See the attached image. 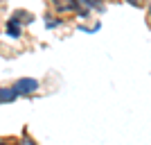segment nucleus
<instances>
[{"label": "nucleus", "mask_w": 151, "mask_h": 145, "mask_svg": "<svg viewBox=\"0 0 151 145\" xmlns=\"http://www.w3.org/2000/svg\"><path fill=\"white\" fill-rule=\"evenodd\" d=\"M36 88H38L36 79H32V77H23V79H18V82L14 84V93H16V95H32Z\"/></svg>", "instance_id": "1"}, {"label": "nucleus", "mask_w": 151, "mask_h": 145, "mask_svg": "<svg viewBox=\"0 0 151 145\" xmlns=\"http://www.w3.org/2000/svg\"><path fill=\"white\" fill-rule=\"evenodd\" d=\"M18 98V95L14 93V88H0V104H9Z\"/></svg>", "instance_id": "2"}, {"label": "nucleus", "mask_w": 151, "mask_h": 145, "mask_svg": "<svg viewBox=\"0 0 151 145\" xmlns=\"http://www.w3.org/2000/svg\"><path fill=\"white\" fill-rule=\"evenodd\" d=\"M7 32H9L12 36H18V34H20V27H18V23H16V20H12V23L7 25Z\"/></svg>", "instance_id": "3"}]
</instances>
